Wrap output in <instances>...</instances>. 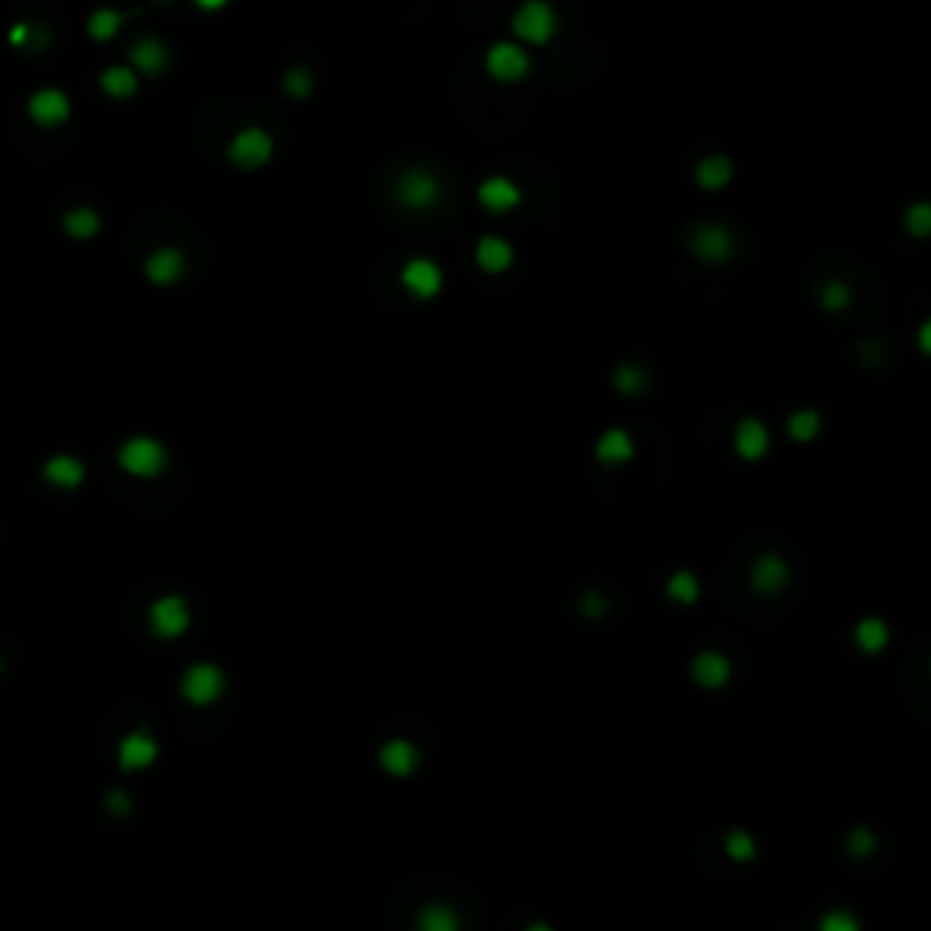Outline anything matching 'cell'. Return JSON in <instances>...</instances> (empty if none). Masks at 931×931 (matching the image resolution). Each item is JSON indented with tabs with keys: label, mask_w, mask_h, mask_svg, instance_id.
<instances>
[{
	"label": "cell",
	"mask_w": 931,
	"mask_h": 931,
	"mask_svg": "<svg viewBox=\"0 0 931 931\" xmlns=\"http://www.w3.org/2000/svg\"><path fill=\"white\" fill-rule=\"evenodd\" d=\"M510 30L513 41L521 44V48L524 44L528 48H546L561 33V15H557V8H553L550 0H524L521 8L513 11Z\"/></svg>",
	"instance_id": "obj_1"
},
{
	"label": "cell",
	"mask_w": 931,
	"mask_h": 931,
	"mask_svg": "<svg viewBox=\"0 0 931 931\" xmlns=\"http://www.w3.org/2000/svg\"><path fill=\"white\" fill-rule=\"evenodd\" d=\"M688 251L691 259L706 262V266H721V262H731L739 255V237L721 222H699L688 230Z\"/></svg>",
	"instance_id": "obj_2"
},
{
	"label": "cell",
	"mask_w": 931,
	"mask_h": 931,
	"mask_svg": "<svg viewBox=\"0 0 931 931\" xmlns=\"http://www.w3.org/2000/svg\"><path fill=\"white\" fill-rule=\"evenodd\" d=\"M273 157H277V139H273L266 128H259V124H248V128H241L230 139V146H226V161H230L233 168H241V171L266 168Z\"/></svg>",
	"instance_id": "obj_3"
},
{
	"label": "cell",
	"mask_w": 931,
	"mask_h": 931,
	"mask_svg": "<svg viewBox=\"0 0 931 931\" xmlns=\"http://www.w3.org/2000/svg\"><path fill=\"white\" fill-rule=\"evenodd\" d=\"M117 462L121 470L131 473V477H142V481H153L168 470V448H164L157 437H131V441L121 444L117 451Z\"/></svg>",
	"instance_id": "obj_4"
},
{
	"label": "cell",
	"mask_w": 931,
	"mask_h": 931,
	"mask_svg": "<svg viewBox=\"0 0 931 931\" xmlns=\"http://www.w3.org/2000/svg\"><path fill=\"white\" fill-rule=\"evenodd\" d=\"M444 201L441 179L426 168H404L397 175V204L404 211H433Z\"/></svg>",
	"instance_id": "obj_5"
},
{
	"label": "cell",
	"mask_w": 931,
	"mask_h": 931,
	"mask_svg": "<svg viewBox=\"0 0 931 931\" xmlns=\"http://www.w3.org/2000/svg\"><path fill=\"white\" fill-rule=\"evenodd\" d=\"M484 73L495 84H521L531 73V55L517 41H495L484 51Z\"/></svg>",
	"instance_id": "obj_6"
},
{
	"label": "cell",
	"mask_w": 931,
	"mask_h": 931,
	"mask_svg": "<svg viewBox=\"0 0 931 931\" xmlns=\"http://www.w3.org/2000/svg\"><path fill=\"white\" fill-rule=\"evenodd\" d=\"M401 288L408 291L415 302H430L444 291V270L441 262L426 259V255H415L401 266Z\"/></svg>",
	"instance_id": "obj_7"
},
{
	"label": "cell",
	"mask_w": 931,
	"mask_h": 931,
	"mask_svg": "<svg viewBox=\"0 0 931 931\" xmlns=\"http://www.w3.org/2000/svg\"><path fill=\"white\" fill-rule=\"evenodd\" d=\"M731 448L742 462H764L771 455V430L757 415H742L731 430Z\"/></svg>",
	"instance_id": "obj_8"
},
{
	"label": "cell",
	"mask_w": 931,
	"mask_h": 931,
	"mask_svg": "<svg viewBox=\"0 0 931 931\" xmlns=\"http://www.w3.org/2000/svg\"><path fill=\"white\" fill-rule=\"evenodd\" d=\"M477 204L488 215H510L524 204V190L510 175H488V179L477 182Z\"/></svg>",
	"instance_id": "obj_9"
},
{
	"label": "cell",
	"mask_w": 931,
	"mask_h": 931,
	"mask_svg": "<svg viewBox=\"0 0 931 931\" xmlns=\"http://www.w3.org/2000/svg\"><path fill=\"white\" fill-rule=\"evenodd\" d=\"M473 262H477V270L488 273V277H502L506 270H513L517 251H513V244L506 241V237H499V233H484L481 241H477V248H473Z\"/></svg>",
	"instance_id": "obj_10"
},
{
	"label": "cell",
	"mask_w": 931,
	"mask_h": 931,
	"mask_svg": "<svg viewBox=\"0 0 931 931\" xmlns=\"http://www.w3.org/2000/svg\"><path fill=\"white\" fill-rule=\"evenodd\" d=\"M142 273H146V281L157 284V288H171V284H179L182 277H186V255H182L179 248H157L150 259H146Z\"/></svg>",
	"instance_id": "obj_11"
},
{
	"label": "cell",
	"mask_w": 931,
	"mask_h": 931,
	"mask_svg": "<svg viewBox=\"0 0 931 931\" xmlns=\"http://www.w3.org/2000/svg\"><path fill=\"white\" fill-rule=\"evenodd\" d=\"M633 455H637V444H633V437L626 430H619V426H608V430L597 437V444H593V459L601 462V466H626V462H633Z\"/></svg>",
	"instance_id": "obj_12"
},
{
	"label": "cell",
	"mask_w": 931,
	"mask_h": 931,
	"mask_svg": "<svg viewBox=\"0 0 931 931\" xmlns=\"http://www.w3.org/2000/svg\"><path fill=\"white\" fill-rule=\"evenodd\" d=\"M695 186L706 193H721L728 190V182L735 179V161H731L728 153H706L699 164H695Z\"/></svg>",
	"instance_id": "obj_13"
},
{
	"label": "cell",
	"mask_w": 931,
	"mask_h": 931,
	"mask_svg": "<svg viewBox=\"0 0 931 931\" xmlns=\"http://www.w3.org/2000/svg\"><path fill=\"white\" fill-rule=\"evenodd\" d=\"M30 117L41 128H55V124H66V117H70V99L62 95L59 88H44L37 91L30 99Z\"/></svg>",
	"instance_id": "obj_14"
},
{
	"label": "cell",
	"mask_w": 931,
	"mask_h": 931,
	"mask_svg": "<svg viewBox=\"0 0 931 931\" xmlns=\"http://www.w3.org/2000/svg\"><path fill=\"white\" fill-rule=\"evenodd\" d=\"M150 622L161 637H175V633H182L190 626V611H186L182 597H161V601L150 608Z\"/></svg>",
	"instance_id": "obj_15"
},
{
	"label": "cell",
	"mask_w": 931,
	"mask_h": 931,
	"mask_svg": "<svg viewBox=\"0 0 931 931\" xmlns=\"http://www.w3.org/2000/svg\"><path fill=\"white\" fill-rule=\"evenodd\" d=\"M171 62V51L164 41H157V37H142L135 48H131V66H135V73H146V77H161L164 70H168Z\"/></svg>",
	"instance_id": "obj_16"
},
{
	"label": "cell",
	"mask_w": 931,
	"mask_h": 931,
	"mask_svg": "<svg viewBox=\"0 0 931 931\" xmlns=\"http://www.w3.org/2000/svg\"><path fill=\"white\" fill-rule=\"evenodd\" d=\"M611 386H615V393H619V397L633 401V397H644V393H648L651 379H648V371H644L641 364L622 361V364H615V371H611Z\"/></svg>",
	"instance_id": "obj_17"
},
{
	"label": "cell",
	"mask_w": 931,
	"mask_h": 931,
	"mask_svg": "<svg viewBox=\"0 0 931 931\" xmlns=\"http://www.w3.org/2000/svg\"><path fill=\"white\" fill-rule=\"evenodd\" d=\"M822 433V415L815 408H797L786 419V437L793 444H811Z\"/></svg>",
	"instance_id": "obj_18"
},
{
	"label": "cell",
	"mask_w": 931,
	"mask_h": 931,
	"mask_svg": "<svg viewBox=\"0 0 931 931\" xmlns=\"http://www.w3.org/2000/svg\"><path fill=\"white\" fill-rule=\"evenodd\" d=\"M750 579H753V586H757L761 593H775V590H782V586H786V579H790V568H786L779 557H771V553H768V557H761V561L753 564Z\"/></svg>",
	"instance_id": "obj_19"
},
{
	"label": "cell",
	"mask_w": 931,
	"mask_h": 931,
	"mask_svg": "<svg viewBox=\"0 0 931 931\" xmlns=\"http://www.w3.org/2000/svg\"><path fill=\"white\" fill-rule=\"evenodd\" d=\"M44 481H51L55 488H81L84 466L73 459V455H55V459L44 466Z\"/></svg>",
	"instance_id": "obj_20"
},
{
	"label": "cell",
	"mask_w": 931,
	"mask_h": 931,
	"mask_svg": "<svg viewBox=\"0 0 931 931\" xmlns=\"http://www.w3.org/2000/svg\"><path fill=\"white\" fill-rule=\"evenodd\" d=\"M102 91L110 99H131L139 91V73L131 70V66H110V70L102 73Z\"/></svg>",
	"instance_id": "obj_21"
},
{
	"label": "cell",
	"mask_w": 931,
	"mask_h": 931,
	"mask_svg": "<svg viewBox=\"0 0 931 931\" xmlns=\"http://www.w3.org/2000/svg\"><path fill=\"white\" fill-rule=\"evenodd\" d=\"M284 95L295 102H306L313 95V88H317V77H313L310 66H288L284 70Z\"/></svg>",
	"instance_id": "obj_22"
},
{
	"label": "cell",
	"mask_w": 931,
	"mask_h": 931,
	"mask_svg": "<svg viewBox=\"0 0 931 931\" xmlns=\"http://www.w3.org/2000/svg\"><path fill=\"white\" fill-rule=\"evenodd\" d=\"M121 22H124L121 11L99 8V11H95V15L88 19V37H91V41H99V44L113 41V37H117V30H121Z\"/></svg>",
	"instance_id": "obj_23"
},
{
	"label": "cell",
	"mask_w": 931,
	"mask_h": 931,
	"mask_svg": "<svg viewBox=\"0 0 931 931\" xmlns=\"http://www.w3.org/2000/svg\"><path fill=\"white\" fill-rule=\"evenodd\" d=\"M902 230L910 233L913 241H924L931 233V204L928 201H917L910 204V208L902 211Z\"/></svg>",
	"instance_id": "obj_24"
},
{
	"label": "cell",
	"mask_w": 931,
	"mask_h": 931,
	"mask_svg": "<svg viewBox=\"0 0 931 931\" xmlns=\"http://www.w3.org/2000/svg\"><path fill=\"white\" fill-rule=\"evenodd\" d=\"M62 226H66L70 237H95V233L102 230V219H99V211L95 208H73Z\"/></svg>",
	"instance_id": "obj_25"
},
{
	"label": "cell",
	"mask_w": 931,
	"mask_h": 931,
	"mask_svg": "<svg viewBox=\"0 0 931 931\" xmlns=\"http://www.w3.org/2000/svg\"><path fill=\"white\" fill-rule=\"evenodd\" d=\"M819 302L826 313H844L851 306V288L844 281H830L819 291Z\"/></svg>",
	"instance_id": "obj_26"
},
{
	"label": "cell",
	"mask_w": 931,
	"mask_h": 931,
	"mask_svg": "<svg viewBox=\"0 0 931 931\" xmlns=\"http://www.w3.org/2000/svg\"><path fill=\"white\" fill-rule=\"evenodd\" d=\"M153 757V746L142 735H131L128 742L121 746V764L124 768H139V764H146Z\"/></svg>",
	"instance_id": "obj_27"
},
{
	"label": "cell",
	"mask_w": 931,
	"mask_h": 931,
	"mask_svg": "<svg viewBox=\"0 0 931 931\" xmlns=\"http://www.w3.org/2000/svg\"><path fill=\"white\" fill-rule=\"evenodd\" d=\"M666 590H670V597H677V601H695V597H699V582L691 579L688 571H681V575H673Z\"/></svg>",
	"instance_id": "obj_28"
},
{
	"label": "cell",
	"mask_w": 931,
	"mask_h": 931,
	"mask_svg": "<svg viewBox=\"0 0 931 931\" xmlns=\"http://www.w3.org/2000/svg\"><path fill=\"white\" fill-rule=\"evenodd\" d=\"M193 4H197L204 15H219V11L230 8V0H193Z\"/></svg>",
	"instance_id": "obj_29"
},
{
	"label": "cell",
	"mask_w": 931,
	"mask_h": 931,
	"mask_svg": "<svg viewBox=\"0 0 931 931\" xmlns=\"http://www.w3.org/2000/svg\"><path fill=\"white\" fill-rule=\"evenodd\" d=\"M30 41V26H15L11 30V44H26Z\"/></svg>",
	"instance_id": "obj_30"
},
{
	"label": "cell",
	"mask_w": 931,
	"mask_h": 931,
	"mask_svg": "<svg viewBox=\"0 0 931 931\" xmlns=\"http://www.w3.org/2000/svg\"><path fill=\"white\" fill-rule=\"evenodd\" d=\"M921 353H931V324H921Z\"/></svg>",
	"instance_id": "obj_31"
}]
</instances>
